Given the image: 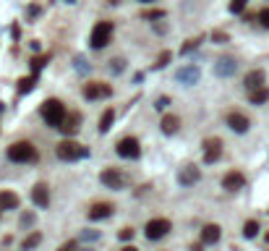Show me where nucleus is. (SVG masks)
Here are the masks:
<instances>
[{"instance_id": "1a4fd4ad", "label": "nucleus", "mask_w": 269, "mask_h": 251, "mask_svg": "<svg viewBox=\"0 0 269 251\" xmlns=\"http://www.w3.org/2000/svg\"><path fill=\"white\" fill-rule=\"evenodd\" d=\"M201 79V68L193 66V63H188V66H180L178 71H175V81L183 84V87H191V84H196Z\"/></svg>"}, {"instance_id": "473e14b6", "label": "nucleus", "mask_w": 269, "mask_h": 251, "mask_svg": "<svg viewBox=\"0 0 269 251\" xmlns=\"http://www.w3.org/2000/svg\"><path fill=\"white\" fill-rule=\"evenodd\" d=\"M26 225H34V215H32V212L21 215V228H26Z\"/></svg>"}, {"instance_id": "f257e3e1", "label": "nucleus", "mask_w": 269, "mask_h": 251, "mask_svg": "<svg viewBox=\"0 0 269 251\" xmlns=\"http://www.w3.org/2000/svg\"><path fill=\"white\" fill-rule=\"evenodd\" d=\"M55 154H58L63 162H73V160H81V157H89V147H81L79 142H73L68 136L55 147Z\"/></svg>"}, {"instance_id": "a878e982", "label": "nucleus", "mask_w": 269, "mask_h": 251, "mask_svg": "<svg viewBox=\"0 0 269 251\" xmlns=\"http://www.w3.org/2000/svg\"><path fill=\"white\" fill-rule=\"evenodd\" d=\"M199 37H191V40H185V45H183V48H180V55H188L191 50H196L199 48Z\"/></svg>"}, {"instance_id": "6ab92c4d", "label": "nucleus", "mask_w": 269, "mask_h": 251, "mask_svg": "<svg viewBox=\"0 0 269 251\" xmlns=\"http://www.w3.org/2000/svg\"><path fill=\"white\" fill-rule=\"evenodd\" d=\"M222 236V228L220 225H204L201 230V244H217Z\"/></svg>"}, {"instance_id": "393cba45", "label": "nucleus", "mask_w": 269, "mask_h": 251, "mask_svg": "<svg viewBox=\"0 0 269 251\" xmlns=\"http://www.w3.org/2000/svg\"><path fill=\"white\" fill-rule=\"evenodd\" d=\"M256 233H259V222H256V220H248L246 225H243V236H246V238H254Z\"/></svg>"}, {"instance_id": "79ce46f5", "label": "nucleus", "mask_w": 269, "mask_h": 251, "mask_svg": "<svg viewBox=\"0 0 269 251\" xmlns=\"http://www.w3.org/2000/svg\"><path fill=\"white\" fill-rule=\"evenodd\" d=\"M141 3H152V0H141Z\"/></svg>"}, {"instance_id": "f03ea898", "label": "nucleus", "mask_w": 269, "mask_h": 251, "mask_svg": "<svg viewBox=\"0 0 269 251\" xmlns=\"http://www.w3.org/2000/svg\"><path fill=\"white\" fill-rule=\"evenodd\" d=\"M42 118L47 120V126H52V128H60V123L66 120V105H63L60 100H45L42 102Z\"/></svg>"}, {"instance_id": "4be33fe9", "label": "nucleus", "mask_w": 269, "mask_h": 251, "mask_svg": "<svg viewBox=\"0 0 269 251\" xmlns=\"http://www.w3.org/2000/svg\"><path fill=\"white\" fill-rule=\"evenodd\" d=\"M248 100H251V105H264V102L269 100L267 84H264V87H259V89H254V92H248Z\"/></svg>"}, {"instance_id": "c9c22d12", "label": "nucleus", "mask_w": 269, "mask_h": 251, "mask_svg": "<svg viewBox=\"0 0 269 251\" xmlns=\"http://www.w3.org/2000/svg\"><path fill=\"white\" fill-rule=\"evenodd\" d=\"M168 105H170V100H168V97H160V100H157V105H154V107H157V110H165Z\"/></svg>"}, {"instance_id": "e433bc0d", "label": "nucleus", "mask_w": 269, "mask_h": 251, "mask_svg": "<svg viewBox=\"0 0 269 251\" xmlns=\"http://www.w3.org/2000/svg\"><path fill=\"white\" fill-rule=\"evenodd\" d=\"M212 40H215V42H227V34L225 32H215V34H212Z\"/></svg>"}, {"instance_id": "c85d7f7f", "label": "nucleus", "mask_w": 269, "mask_h": 251, "mask_svg": "<svg viewBox=\"0 0 269 251\" xmlns=\"http://www.w3.org/2000/svg\"><path fill=\"white\" fill-rule=\"evenodd\" d=\"M32 89H34V76L18 81V92H21V95H24V92H32Z\"/></svg>"}, {"instance_id": "39448f33", "label": "nucleus", "mask_w": 269, "mask_h": 251, "mask_svg": "<svg viewBox=\"0 0 269 251\" xmlns=\"http://www.w3.org/2000/svg\"><path fill=\"white\" fill-rule=\"evenodd\" d=\"M99 181L113 191H123L128 186V175L123 170H118V167H105V170L99 173Z\"/></svg>"}, {"instance_id": "2f4dec72", "label": "nucleus", "mask_w": 269, "mask_h": 251, "mask_svg": "<svg viewBox=\"0 0 269 251\" xmlns=\"http://www.w3.org/2000/svg\"><path fill=\"white\" fill-rule=\"evenodd\" d=\"M120 241H131L134 238V228H120Z\"/></svg>"}, {"instance_id": "58836bf2", "label": "nucleus", "mask_w": 269, "mask_h": 251, "mask_svg": "<svg viewBox=\"0 0 269 251\" xmlns=\"http://www.w3.org/2000/svg\"><path fill=\"white\" fill-rule=\"evenodd\" d=\"M84 238H87V241H94L97 233H94V230H91V233H89V230H84Z\"/></svg>"}, {"instance_id": "6e6552de", "label": "nucleus", "mask_w": 269, "mask_h": 251, "mask_svg": "<svg viewBox=\"0 0 269 251\" xmlns=\"http://www.w3.org/2000/svg\"><path fill=\"white\" fill-rule=\"evenodd\" d=\"M81 92H84L87 100H105V97L113 95V87L105 84V81H89V84H84Z\"/></svg>"}, {"instance_id": "4c0bfd02", "label": "nucleus", "mask_w": 269, "mask_h": 251, "mask_svg": "<svg viewBox=\"0 0 269 251\" xmlns=\"http://www.w3.org/2000/svg\"><path fill=\"white\" fill-rule=\"evenodd\" d=\"M58 251H76V241H68V244H63Z\"/></svg>"}, {"instance_id": "ddd939ff", "label": "nucleus", "mask_w": 269, "mask_h": 251, "mask_svg": "<svg viewBox=\"0 0 269 251\" xmlns=\"http://www.w3.org/2000/svg\"><path fill=\"white\" fill-rule=\"evenodd\" d=\"M201 181V170L196 165H185L178 170V183L180 186H193V183H199Z\"/></svg>"}, {"instance_id": "bb28decb", "label": "nucleus", "mask_w": 269, "mask_h": 251, "mask_svg": "<svg viewBox=\"0 0 269 251\" xmlns=\"http://www.w3.org/2000/svg\"><path fill=\"white\" fill-rule=\"evenodd\" d=\"M170 58H173V52H170V50L160 52V58H157V63H154L152 68H165V66H168V63H170Z\"/></svg>"}, {"instance_id": "9d476101", "label": "nucleus", "mask_w": 269, "mask_h": 251, "mask_svg": "<svg viewBox=\"0 0 269 251\" xmlns=\"http://www.w3.org/2000/svg\"><path fill=\"white\" fill-rule=\"evenodd\" d=\"M235 71H238V63H235V58H230V55H222V58L215 60V73L220 79L235 76Z\"/></svg>"}, {"instance_id": "0eeeda50", "label": "nucleus", "mask_w": 269, "mask_h": 251, "mask_svg": "<svg viewBox=\"0 0 269 251\" xmlns=\"http://www.w3.org/2000/svg\"><path fill=\"white\" fill-rule=\"evenodd\" d=\"M173 230V225H170V220H165V217H157V220H149L146 222V228H144V233H146V238L149 241H160V238H165Z\"/></svg>"}, {"instance_id": "5701e85b", "label": "nucleus", "mask_w": 269, "mask_h": 251, "mask_svg": "<svg viewBox=\"0 0 269 251\" xmlns=\"http://www.w3.org/2000/svg\"><path fill=\"white\" fill-rule=\"evenodd\" d=\"M113 120H115V113L113 110H105L102 118H99V134H107L110 128H113Z\"/></svg>"}, {"instance_id": "f3484780", "label": "nucleus", "mask_w": 269, "mask_h": 251, "mask_svg": "<svg viewBox=\"0 0 269 251\" xmlns=\"http://www.w3.org/2000/svg\"><path fill=\"white\" fill-rule=\"evenodd\" d=\"M79 128H81V115H79V113H68V115H66V120L60 123V131L66 134V136L79 134Z\"/></svg>"}, {"instance_id": "72a5a7b5", "label": "nucleus", "mask_w": 269, "mask_h": 251, "mask_svg": "<svg viewBox=\"0 0 269 251\" xmlns=\"http://www.w3.org/2000/svg\"><path fill=\"white\" fill-rule=\"evenodd\" d=\"M144 18H149V21H152V18H165V11H146Z\"/></svg>"}, {"instance_id": "a18cd8bd", "label": "nucleus", "mask_w": 269, "mask_h": 251, "mask_svg": "<svg viewBox=\"0 0 269 251\" xmlns=\"http://www.w3.org/2000/svg\"><path fill=\"white\" fill-rule=\"evenodd\" d=\"M84 251H91V249H84Z\"/></svg>"}, {"instance_id": "f704fd0d", "label": "nucleus", "mask_w": 269, "mask_h": 251, "mask_svg": "<svg viewBox=\"0 0 269 251\" xmlns=\"http://www.w3.org/2000/svg\"><path fill=\"white\" fill-rule=\"evenodd\" d=\"M45 63H47V58H34V60H32V68H34V71H40Z\"/></svg>"}, {"instance_id": "a19ab883", "label": "nucleus", "mask_w": 269, "mask_h": 251, "mask_svg": "<svg viewBox=\"0 0 269 251\" xmlns=\"http://www.w3.org/2000/svg\"><path fill=\"white\" fill-rule=\"evenodd\" d=\"M120 251H138V249H136V246H123Z\"/></svg>"}, {"instance_id": "dca6fc26", "label": "nucleus", "mask_w": 269, "mask_h": 251, "mask_svg": "<svg viewBox=\"0 0 269 251\" xmlns=\"http://www.w3.org/2000/svg\"><path fill=\"white\" fill-rule=\"evenodd\" d=\"M222 186H225L227 191H238V189H243L246 186V175L238 173V170H230L225 178H222Z\"/></svg>"}, {"instance_id": "423d86ee", "label": "nucleus", "mask_w": 269, "mask_h": 251, "mask_svg": "<svg viewBox=\"0 0 269 251\" xmlns=\"http://www.w3.org/2000/svg\"><path fill=\"white\" fill-rule=\"evenodd\" d=\"M115 152H118L120 157H126V160H136V157L141 154V144H138L136 136H123V139L115 144Z\"/></svg>"}, {"instance_id": "b1692460", "label": "nucleus", "mask_w": 269, "mask_h": 251, "mask_svg": "<svg viewBox=\"0 0 269 251\" xmlns=\"http://www.w3.org/2000/svg\"><path fill=\"white\" fill-rule=\"evenodd\" d=\"M40 241H42V233H37V230H34L32 236H26V238L21 241V249H24V251H32V249L40 246Z\"/></svg>"}, {"instance_id": "20e7f679", "label": "nucleus", "mask_w": 269, "mask_h": 251, "mask_svg": "<svg viewBox=\"0 0 269 251\" xmlns=\"http://www.w3.org/2000/svg\"><path fill=\"white\" fill-rule=\"evenodd\" d=\"M110 40H113V21H97L89 34V45L94 50H102Z\"/></svg>"}, {"instance_id": "412c9836", "label": "nucleus", "mask_w": 269, "mask_h": 251, "mask_svg": "<svg viewBox=\"0 0 269 251\" xmlns=\"http://www.w3.org/2000/svg\"><path fill=\"white\" fill-rule=\"evenodd\" d=\"M178 128H180V118L178 115H165L162 118V134L173 136V134H178Z\"/></svg>"}, {"instance_id": "9b49d317", "label": "nucleus", "mask_w": 269, "mask_h": 251, "mask_svg": "<svg viewBox=\"0 0 269 251\" xmlns=\"http://www.w3.org/2000/svg\"><path fill=\"white\" fill-rule=\"evenodd\" d=\"M222 157V139H207L204 142V162L207 165H212V162H217Z\"/></svg>"}, {"instance_id": "ea45409f", "label": "nucleus", "mask_w": 269, "mask_h": 251, "mask_svg": "<svg viewBox=\"0 0 269 251\" xmlns=\"http://www.w3.org/2000/svg\"><path fill=\"white\" fill-rule=\"evenodd\" d=\"M201 246H204V244H193V246H191V251H201Z\"/></svg>"}, {"instance_id": "2eb2a0df", "label": "nucleus", "mask_w": 269, "mask_h": 251, "mask_svg": "<svg viewBox=\"0 0 269 251\" xmlns=\"http://www.w3.org/2000/svg\"><path fill=\"white\" fill-rule=\"evenodd\" d=\"M115 212V207L113 204H107V201H97V204H91L89 207V220H105V217H110Z\"/></svg>"}, {"instance_id": "c03bdc74", "label": "nucleus", "mask_w": 269, "mask_h": 251, "mask_svg": "<svg viewBox=\"0 0 269 251\" xmlns=\"http://www.w3.org/2000/svg\"><path fill=\"white\" fill-rule=\"evenodd\" d=\"M0 113H3V105H0Z\"/></svg>"}, {"instance_id": "7ed1b4c3", "label": "nucleus", "mask_w": 269, "mask_h": 251, "mask_svg": "<svg viewBox=\"0 0 269 251\" xmlns=\"http://www.w3.org/2000/svg\"><path fill=\"white\" fill-rule=\"evenodd\" d=\"M8 160L11 162H34L37 160V147L32 142H13L8 147Z\"/></svg>"}, {"instance_id": "c756f323", "label": "nucleus", "mask_w": 269, "mask_h": 251, "mask_svg": "<svg viewBox=\"0 0 269 251\" xmlns=\"http://www.w3.org/2000/svg\"><path fill=\"white\" fill-rule=\"evenodd\" d=\"M107 68H110V71H113V73H120V71H123V68H126V60H123V58H115V60H113V63H110V66H107Z\"/></svg>"}, {"instance_id": "7c9ffc66", "label": "nucleus", "mask_w": 269, "mask_h": 251, "mask_svg": "<svg viewBox=\"0 0 269 251\" xmlns=\"http://www.w3.org/2000/svg\"><path fill=\"white\" fill-rule=\"evenodd\" d=\"M256 18H259V24H262V26H267V29H269V8H262Z\"/></svg>"}, {"instance_id": "f8f14e48", "label": "nucleus", "mask_w": 269, "mask_h": 251, "mask_svg": "<svg viewBox=\"0 0 269 251\" xmlns=\"http://www.w3.org/2000/svg\"><path fill=\"white\" fill-rule=\"evenodd\" d=\"M227 128L230 131H235V134H246L248 131V126H251V120H248L243 113H238V110H233V113H227Z\"/></svg>"}, {"instance_id": "aec40b11", "label": "nucleus", "mask_w": 269, "mask_h": 251, "mask_svg": "<svg viewBox=\"0 0 269 251\" xmlns=\"http://www.w3.org/2000/svg\"><path fill=\"white\" fill-rule=\"evenodd\" d=\"M18 194L13 191H0V209H18Z\"/></svg>"}, {"instance_id": "a211bd4d", "label": "nucleus", "mask_w": 269, "mask_h": 251, "mask_svg": "<svg viewBox=\"0 0 269 251\" xmlns=\"http://www.w3.org/2000/svg\"><path fill=\"white\" fill-rule=\"evenodd\" d=\"M243 84H246V89H248V92H254V89H259V87H264V71H262V68L248 71V73H246V79H243Z\"/></svg>"}, {"instance_id": "cd10ccee", "label": "nucleus", "mask_w": 269, "mask_h": 251, "mask_svg": "<svg viewBox=\"0 0 269 251\" xmlns=\"http://www.w3.org/2000/svg\"><path fill=\"white\" fill-rule=\"evenodd\" d=\"M248 0H230V13H243Z\"/></svg>"}, {"instance_id": "37998d69", "label": "nucleus", "mask_w": 269, "mask_h": 251, "mask_svg": "<svg viewBox=\"0 0 269 251\" xmlns=\"http://www.w3.org/2000/svg\"><path fill=\"white\" fill-rule=\"evenodd\" d=\"M267 244H269V233H267Z\"/></svg>"}, {"instance_id": "4468645a", "label": "nucleus", "mask_w": 269, "mask_h": 251, "mask_svg": "<svg viewBox=\"0 0 269 251\" xmlns=\"http://www.w3.org/2000/svg\"><path fill=\"white\" fill-rule=\"evenodd\" d=\"M32 201L40 209H47V204H50V189H47V183H37L34 186V189H32Z\"/></svg>"}]
</instances>
